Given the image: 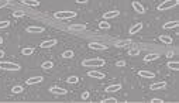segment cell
<instances>
[{"label":"cell","mask_w":179,"mask_h":103,"mask_svg":"<svg viewBox=\"0 0 179 103\" xmlns=\"http://www.w3.org/2000/svg\"><path fill=\"white\" fill-rule=\"evenodd\" d=\"M82 66H85V68H102V66H105V59L103 58L85 59V61H82Z\"/></svg>","instance_id":"6da1fadb"},{"label":"cell","mask_w":179,"mask_h":103,"mask_svg":"<svg viewBox=\"0 0 179 103\" xmlns=\"http://www.w3.org/2000/svg\"><path fill=\"white\" fill-rule=\"evenodd\" d=\"M179 5V0H164L161 5H158L156 10L158 11H165V10H169V9H174Z\"/></svg>","instance_id":"7a4b0ae2"},{"label":"cell","mask_w":179,"mask_h":103,"mask_svg":"<svg viewBox=\"0 0 179 103\" xmlns=\"http://www.w3.org/2000/svg\"><path fill=\"white\" fill-rule=\"evenodd\" d=\"M0 69L3 71H20V65L16 62L10 61H0Z\"/></svg>","instance_id":"3957f363"},{"label":"cell","mask_w":179,"mask_h":103,"mask_svg":"<svg viewBox=\"0 0 179 103\" xmlns=\"http://www.w3.org/2000/svg\"><path fill=\"white\" fill-rule=\"evenodd\" d=\"M54 16H55V19L59 20H71L75 19L78 14H76V11H56Z\"/></svg>","instance_id":"277c9868"},{"label":"cell","mask_w":179,"mask_h":103,"mask_svg":"<svg viewBox=\"0 0 179 103\" xmlns=\"http://www.w3.org/2000/svg\"><path fill=\"white\" fill-rule=\"evenodd\" d=\"M44 30H45L44 27H38V26H30V27L26 28V31L28 34H41L44 33Z\"/></svg>","instance_id":"5b68a950"},{"label":"cell","mask_w":179,"mask_h":103,"mask_svg":"<svg viewBox=\"0 0 179 103\" xmlns=\"http://www.w3.org/2000/svg\"><path fill=\"white\" fill-rule=\"evenodd\" d=\"M50 92L52 95H61V96H65V95L68 93V90L64 89V88H59V86H52V88H50Z\"/></svg>","instance_id":"8992f818"},{"label":"cell","mask_w":179,"mask_h":103,"mask_svg":"<svg viewBox=\"0 0 179 103\" xmlns=\"http://www.w3.org/2000/svg\"><path fill=\"white\" fill-rule=\"evenodd\" d=\"M89 48H90V50H95V51H105L106 48H107V45L102 44V42H90V44H89Z\"/></svg>","instance_id":"52a82bcc"},{"label":"cell","mask_w":179,"mask_h":103,"mask_svg":"<svg viewBox=\"0 0 179 103\" xmlns=\"http://www.w3.org/2000/svg\"><path fill=\"white\" fill-rule=\"evenodd\" d=\"M119 90H121V83L109 85L105 89V92H107V93H116V92H119Z\"/></svg>","instance_id":"ba28073f"},{"label":"cell","mask_w":179,"mask_h":103,"mask_svg":"<svg viewBox=\"0 0 179 103\" xmlns=\"http://www.w3.org/2000/svg\"><path fill=\"white\" fill-rule=\"evenodd\" d=\"M87 76H90L93 79H105V74L100 72V71H89Z\"/></svg>","instance_id":"9c48e42d"},{"label":"cell","mask_w":179,"mask_h":103,"mask_svg":"<svg viewBox=\"0 0 179 103\" xmlns=\"http://www.w3.org/2000/svg\"><path fill=\"white\" fill-rule=\"evenodd\" d=\"M131 6H133V9L135 10L138 14H144V13H145V7H144L140 2H135V0H134L133 3H131Z\"/></svg>","instance_id":"30bf717a"},{"label":"cell","mask_w":179,"mask_h":103,"mask_svg":"<svg viewBox=\"0 0 179 103\" xmlns=\"http://www.w3.org/2000/svg\"><path fill=\"white\" fill-rule=\"evenodd\" d=\"M56 44H58V41H56L55 38H51V40H47V41H42L40 47L41 48H52L54 45H56Z\"/></svg>","instance_id":"8fae6325"},{"label":"cell","mask_w":179,"mask_h":103,"mask_svg":"<svg viewBox=\"0 0 179 103\" xmlns=\"http://www.w3.org/2000/svg\"><path fill=\"white\" fill-rule=\"evenodd\" d=\"M120 11L119 10H111V11H106L103 14V19L105 20H110V19H116V17H119Z\"/></svg>","instance_id":"7c38bea8"},{"label":"cell","mask_w":179,"mask_h":103,"mask_svg":"<svg viewBox=\"0 0 179 103\" xmlns=\"http://www.w3.org/2000/svg\"><path fill=\"white\" fill-rule=\"evenodd\" d=\"M166 88V82H155V83H152L151 86H150V90H162Z\"/></svg>","instance_id":"4fadbf2b"},{"label":"cell","mask_w":179,"mask_h":103,"mask_svg":"<svg viewBox=\"0 0 179 103\" xmlns=\"http://www.w3.org/2000/svg\"><path fill=\"white\" fill-rule=\"evenodd\" d=\"M138 75L141 76V78H147V79H154L155 78V74L154 72H151V71H138Z\"/></svg>","instance_id":"5bb4252c"},{"label":"cell","mask_w":179,"mask_h":103,"mask_svg":"<svg viewBox=\"0 0 179 103\" xmlns=\"http://www.w3.org/2000/svg\"><path fill=\"white\" fill-rule=\"evenodd\" d=\"M42 80H44L42 76H31V78H28V79L26 80V83L27 85H37V83H41Z\"/></svg>","instance_id":"9a60e30c"},{"label":"cell","mask_w":179,"mask_h":103,"mask_svg":"<svg viewBox=\"0 0 179 103\" xmlns=\"http://www.w3.org/2000/svg\"><path fill=\"white\" fill-rule=\"evenodd\" d=\"M69 30L71 31H83V30H86V24H71Z\"/></svg>","instance_id":"2e32d148"},{"label":"cell","mask_w":179,"mask_h":103,"mask_svg":"<svg viewBox=\"0 0 179 103\" xmlns=\"http://www.w3.org/2000/svg\"><path fill=\"white\" fill-rule=\"evenodd\" d=\"M159 58V54H156V52H152V54H147V55L144 56V62H151V61H155Z\"/></svg>","instance_id":"e0dca14e"},{"label":"cell","mask_w":179,"mask_h":103,"mask_svg":"<svg viewBox=\"0 0 179 103\" xmlns=\"http://www.w3.org/2000/svg\"><path fill=\"white\" fill-rule=\"evenodd\" d=\"M21 3L28 7H38L40 6V2L38 0H21Z\"/></svg>","instance_id":"ac0fdd59"},{"label":"cell","mask_w":179,"mask_h":103,"mask_svg":"<svg viewBox=\"0 0 179 103\" xmlns=\"http://www.w3.org/2000/svg\"><path fill=\"white\" fill-rule=\"evenodd\" d=\"M142 30V24L141 23H137V24H134L133 27L129 30V34H137L138 31H141Z\"/></svg>","instance_id":"d6986e66"},{"label":"cell","mask_w":179,"mask_h":103,"mask_svg":"<svg viewBox=\"0 0 179 103\" xmlns=\"http://www.w3.org/2000/svg\"><path fill=\"white\" fill-rule=\"evenodd\" d=\"M178 26H179V21H176V20H175V21H169V23H165L164 26H162V28H164V30H171V28H176Z\"/></svg>","instance_id":"ffe728a7"},{"label":"cell","mask_w":179,"mask_h":103,"mask_svg":"<svg viewBox=\"0 0 179 103\" xmlns=\"http://www.w3.org/2000/svg\"><path fill=\"white\" fill-rule=\"evenodd\" d=\"M159 41L164 42L165 45H171V44H172V38H171L169 35H165V34H162V35H159Z\"/></svg>","instance_id":"44dd1931"},{"label":"cell","mask_w":179,"mask_h":103,"mask_svg":"<svg viewBox=\"0 0 179 103\" xmlns=\"http://www.w3.org/2000/svg\"><path fill=\"white\" fill-rule=\"evenodd\" d=\"M74 51L72 50H66V51L62 52V58H65V59H72L74 58Z\"/></svg>","instance_id":"7402d4cb"},{"label":"cell","mask_w":179,"mask_h":103,"mask_svg":"<svg viewBox=\"0 0 179 103\" xmlns=\"http://www.w3.org/2000/svg\"><path fill=\"white\" fill-rule=\"evenodd\" d=\"M166 66H168L169 69L178 71V69H179V62H178V61H169L168 64H166Z\"/></svg>","instance_id":"603a6c76"},{"label":"cell","mask_w":179,"mask_h":103,"mask_svg":"<svg viewBox=\"0 0 179 103\" xmlns=\"http://www.w3.org/2000/svg\"><path fill=\"white\" fill-rule=\"evenodd\" d=\"M21 54H23L24 56H30V55H32V54H34V48H31V47L23 48V50H21Z\"/></svg>","instance_id":"cb8c5ba5"},{"label":"cell","mask_w":179,"mask_h":103,"mask_svg":"<svg viewBox=\"0 0 179 103\" xmlns=\"http://www.w3.org/2000/svg\"><path fill=\"white\" fill-rule=\"evenodd\" d=\"M41 68H42V69H45V71L51 69V68H54V62H52V61H45V62H42Z\"/></svg>","instance_id":"d4e9b609"},{"label":"cell","mask_w":179,"mask_h":103,"mask_svg":"<svg viewBox=\"0 0 179 103\" xmlns=\"http://www.w3.org/2000/svg\"><path fill=\"white\" fill-rule=\"evenodd\" d=\"M26 16V11H21V10H14L13 11V17L14 19H21Z\"/></svg>","instance_id":"484cf974"},{"label":"cell","mask_w":179,"mask_h":103,"mask_svg":"<svg viewBox=\"0 0 179 103\" xmlns=\"http://www.w3.org/2000/svg\"><path fill=\"white\" fill-rule=\"evenodd\" d=\"M99 28H102V30H109V28H110V23H107V20H103V21L99 23Z\"/></svg>","instance_id":"4316f807"},{"label":"cell","mask_w":179,"mask_h":103,"mask_svg":"<svg viewBox=\"0 0 179 103\" xmlns=\"http://www.w3.org/2000/svg\"><path fill=\"white\" fill-rule=\"evenodd\" d=\"M24 90V88L21 86V85H16V86H13V89H11V92H13L14 95H17V93H21Z\"/></svg>","instance_id":"83f0119b"},{"label":"cell","mask_w":179,"mask_h":103,"mask_svg":"<svg viewBox=\"0 0 179 103\" xmlns=\"http://www.w3.org/2000/svg\"><path fill=\"white\" fill-rule=\"evenodd\" d=\"M140 55V50L138 48H130L129 50V56H138Z\"/></svg>","instance_id":"f1b7e54d"},{"label":"cell","mask_w":179,"mask_h":103,"mask_svg":"<svg viewBox=\"0 0 179 103\" xmlns=\"http://www.w3.org/2000/svg\"><path fill=\"white\" fill-rule=\"evenodd\" d=\"M66 82H68L69 85H71V83H78L79 78H78V76H75V75H72V76H69L68 79H66Z\"/></svg>","instance_id":"f546056e"},{"label":"cell","mask_w":179,"mask_h":103,"mask_svg":"<svg viewBox=\"0 0 179 103\" xmlns=\"http://www.w3.org/2000/svg\"><path fill=\"white\" fill-rule=\"evenodd\" d=\"M127 44H131L130 40H123V41H117L116 42V47H124V45H127Z\"/></svg>","instance_id":"4dcf8cb0"},{"label":"cell","mask_w":179,"mask_h":103,"mask_svg":"<svg viewBox=\"0 0 179 103\" xmlns=\"http://www.w3.org/2000/svg\"><path fill=\"white\" fill-rule=\"evenodd\" d=\"M9 26H10V21H9V20H5V21H0V30H2V28L9 27Z\"/></svg>","instance_id":"1f68e13d"},{"label":"cell","mask_w":179,"mask_h":103,"mask_svg":"<svg viewBox=\"0 0 179 103\" xmlns=\"http://www.w3.org/2000/svg\"><path fill=\"white\" fill-rule=\"evenodd\" d=\"M124 66H126V61H123V59L116 62V68H124Z\"/></svg>","instance_id":"d6a6232c"},{"label":"cell","mask_w":179,"mask_h":103,"mask_svg":"<svg viewBox=\"0 0 179 103\" xmlns=\"http://www.w3.org/2000/svg\"><path fill=\"white\" fill-rule=\"evenodd\" d=\"M102 102L103 103H113V102H117V100H116L114 98H106V99H103Z\"/></svg>","instance_id":"836d02e7"},{"label":"cell","mask_w":179,"mask_h":103,"mask_svg":"<svg viewBox=\"0 0 179 103\" xmlns=\"http://www.w3.org/2000/svg\"><path fill=\"white\" fill-rule=\"evenodd\" d=\"M7 5H9V0H0V9L6 7Z\"/></svg>","instance_id":"e575fe53"},{"label":"cell","mask_w":179,"mask_h":103,"mask_svg":"<svg viewBox=\"0 0 179 103\" xmlns=\"http://www.w3.org/2000/svg\"><path fill=\"white\" fill-rule=\"evenodd\" d=\"M151 103H164V100H162V99H158V98H154L151 100Z\"/></svg>","instance_id":"d590c367"},{"label":"cell","mask_w":179,"mask_h":103,"mask_svg":"<svg viewBox=\"0 0 179 103\" xmlns=\"http://www.w3.org/2000/svg\"><path fill=\"white\" fill-rule=\"evenodd\" d=\"M89 96H90V93H89V92H83V93H82V99H83V100H86Z\"/></svg>","instance_id":"8d00e7d4"},{"label":"cell","mask_w":179,"mask_h":103,"mask_svg":"<svg viewBox=\"0 0 179 103\" xmlns=\"http://www.w3.org/2000/svg\"><path fill=\"white\" fill-rule=\"evenodd\" d=\"M76 3L78 5H85V3H87V0H76Z\"/></svg>","instance_id":"74e56055"},{"label":"cell","mask_w":179,"mask_h":103,"mask_svg":"<svg viewBox=\"0 0 179 103\" xmlns=\"http://www.w3.org/2000/svg\"><path fill=\"white\" fill-rule=\"evenodd\" d=\"M166 56H168V58H172V56H174V51H168L166 52Z\"/></svg>","instance_id":"f35d334b"},{"label":"cell","mask_w":179,"mask_h":103,"mask_svg":"<svg viewBox=\"0 0 179 103\" xmlns=\"http://www.w3.org/2000/svg\"><path fill=\"white\" fill-rule=\"evenodd\" d=\"M3 56H5V51H0V59H2Z\"/></svg>","instance_id":"ab89813d"},{"label":"cell","mask_w":179,"mask_h":103,"mask_svg":"<svg viewBox=\"0 0 179 103\" xmlns=\"http://www.w3.org/2000/svg\"><path fill=\"white\" fill-rule=\"evenodd\" d=\"M2 44H3V38L0 37V45H2Z\"/></svg>","instance_id":"60d3db41"}]
</instances>
